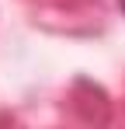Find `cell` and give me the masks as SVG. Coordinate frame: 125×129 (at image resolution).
Listing matches in <instances>:
<instances>
[{"label":"cell","instance_id":"cell-1","mask_svg":"<svg viewBox=\"0 0 125 129\" xmlns=\"http://www.w3.org/2000/svg\"><path fill=\"white\" fill-rule=\"evenodd\" d=\"M122 11H125V0H122Z\"/></svg>","mask_w":125,"mask_h":129}]
</instances>
